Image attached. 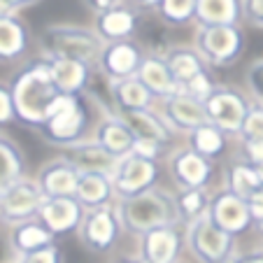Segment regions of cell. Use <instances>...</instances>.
Wrapping results in <instances>:
<instances>
[{"label": "cell", "instance_id": "22", "mask_svg": "<svg viewBox=\"0 0 263 263\" xmlns=\"http://www.w3.org/2000/svg\"><path fill=\"white\" fill-rule=\"evenodd\" d=\"M63 156L74 165V168L80 170V173H105V175H109V177H112L117 163H119V159L107 154L93 138L65 149Z\"/></svg>", "mask_w": 263, "mask_h": 263}, {"label": "cell", "instance_id": "10", "mask_svg": "<svg viewBox=\"0 0 263 263\" xmlns=\"http://www.w3.org/2000/svg\"><path fill=\"white\" fill-rule=\"evenodd\" d=\"M121 231L124 229H121L119 214L109 205L100 210H86L77 238L91 254H105L119 242Z\"/></svg>", "mask_w": 263, "mask_h": 263}, {"label": "cell", "instance_id": "48", "mask_svg": "<svg viewBox=\"0 0 263 263\" xmlns=\"http://www.w3.org/2000/svg\"><path fill=\"white\" fill-rule=\"evenodd\" d=\"M177 263H184V261H177Z\"/></svg>", "mask_w": 263, "mask_h": 263}, {"label": "cell", "instance_id": "36", "mask_svg": "<svg viewBox=\"0 0 263 263\" xmlns=\"http://www.w3.org/2000/svg\"><path fill=\"white\" fill-rule=\"evenodd\" d=\"M217 84H219V82L214 80L212 72H210V68H208V70H203L200 74H196L194 80L184 86L182 91H184V93H189V96H194V98L200 100V103H205V98H208V96L217 89Z\"/></svg>", "mask_w": 263, "mask_h": 263}, {"label": "cell", "instance_id": "40", "mask_svg": "<svg viewBox=\"0 0 263 263\" xmlns=\"http://www.w3.org/2000/svg\"><path fill=\"white\" fill-rule=\"evenodd\" d=\"M242 154L249 165L263 170V140H242Z\"/></svg>", "mask_w": 263, "mask_h": 263}, {"label": "cell", "instance_id": "32", "mask_svg": "<svg viewBox=\"0 0 263 263\" xmlns=\"http://www.w3.org/2000/svg\"><path fill=\"white\" fill-rule=\"evenodd\" d=\"M226 144H229V138L221 133V130L217 128V126L208 124V126H200V128H196L194 133L186 135V147L194 149L198 156H203V159L208 161H217L223 156V152H226Z\"/></svg>", "mask_w": 263, "mask_h": 263}, {"label": "cell", "instance_id": "23", "mask_svg": "<svg viewBox=\"0 0 263 263\" xmlns=\"http://www.w3.org/2000/svg\"><path fill=\"white\" fill-rule=\"evenodd\" d=\"M124 124L133 130L135 140H147L159 147L173 142V128L165 124V119L156 112V109H140V112H126L119 115Z\"/></svg>", "mask_w": 263, "mask_h": 263}, {"label": "cell", "instance_id": "1", "mask_svg": "<svg viewBox=\"0 0 263 263\" xmlns=\"http://www.w3.org/2000/svg\"><path fill=\"white\" fill-rule=\"evenodd\" d=\"M10 93L14 103L16 121L28 128L40 130L42 124L47 121L49 109L59 100V89L49 72L47 59H35L30 63L21 65L10 80Z\"/></svg>", "mask_w": 263, "mask_h": 263}, {"label": "cell", "instance_id": "45", "mask_svg": "<svg viewBox=\"0 0 263 263\" xmlns=\"http://www.w3.org/2000/svg\"><path fill=\"white\" fill-rule=\"evenodd\" d=\"M229 263H263V252H245V254H233Z\"/></svg>", "mask_w": 263, "mask_h": 263}, {"label": "cell", "instance_id": "19", "mask_svg": "<svg viewBox=\"0 0 263 263\" xmlns=\"http://www.w3.org/2000/svg\"><path fill=\"white\" fill-rule=\"evenodd\" d=\"M77 179H80V170L65 156H56L40 168L35 184L40 186L45 198H63V196H74Z\"/></svg>", "mask_w": 263, "mask_h": 263}, {"label": "cell", "instance_id": "29", "mask_svg": "<svg viewBox=\"0 0 263 263\" xmlns=\"http://www.w3.org/2000/svg\"><path fill=\"white\" fill-rule=\"evenodd\" d=\"M263 186V170L249 165L245 159L231 161L229 170H226V184L223 189H229L231 194H235L238 198H249L254 191H258Z\"/></svg>", "mask_w": 263, "mask_h": 263}, {"label": "cell", "instance_id": "20", "mask_svg": "<svg viewBox=\"0 0 263 263\" xmlns=\"http://www.w3.org/2000/svg\"><path fill=\"white\" fill-rule=\"evenodd\" d=\"M91 138H93L107 154L115 156V159L128 156L130 152H133V144H135L133 130L124 124V119H121L119 115H105L103 119L96 124Z\"/></svg>", "mask_w": 263, "mask_h": 263}, {"label": "cell", "instance_id": "38", "mask_svg": "<svg viewBox=\"0 0 263 263\" xmlns=\"http://www.w3.org/2000/svg\"><path fill=\"white\" fill-rule=\"evenodd\" d=\"M16 263H63V249L56 242H51L42 249H35V252L26 254V256H19Z\"/></svg>", "mask_w": 263, "mask_h": 263}, {"label": "cell", "instance_id": "13", "mask_svg": "<svg viewBox=\"0 0 263 263\" xmlns=\"http://www.w3.org/2000/svg\"><path fill=\"white\" fill-rule=\"evenodd\" d=\"M208 217L214 226H219L233 238L254 226V219L247 210V203L242 198H238L235 194H231L229 189H219L217 194L210 196Z\"/></svg>", "mask_w": 263, "mask_h": 263}, {"label": "cell", "instance_id": "26", "mask_svg": "<svg viewBox=\"0 0 263 263\" xmlns=\"http://www.w3.org/2000/svg\"><path fill=\"white\" fill-rule=\"evenodd\" d=\"M7 242H10V249L19 256H26V254L35 252V249H42L47 245L56 242V238L49 233L40 223V219H30V221L16 223L10 229V235H7Z\"/></svg>", "mask_w": 263, "mask_h": 263}, {"label": "cell", "instance_id": "9", "mask_svg": "<svg viewBox=\"0 0 263 263\" xmlns=\"http://www.w3.org/2000/svg\"><path fill=\"white\" fill-rule=\"evenodd\" d=\"M159 182V163L142 159L138 154H128L119 159L115 173H112V186L119 200L135 198L144 191L154 189Z\"/></svg>", "mask_w": 263, "mask_h": 263}, {"label": "cell", "instance_id": "28", "mask_svg": "<svg viewBox=\"0 0 263 263\" xmlns=\"http://www.w3.org/2000/svg\"><path fill=\"white\" fill-rule=\"evenodd\" d=\"M109 93H112V100H115V107L119 109V115L152 109V105H154V96L144 89V84L138 77L109 84Z\"/></svg>", "mask_w": 263, "mask_h": 263}, {"label": "cell", "instance_id": "49", "mask_svg": "<svg viewBox=\"0 0 263 263\" xmlns=\"http://www.w3.org/2000/svg\"><path fill=\"white\" fill-rule=\"evenodd\" d=\"M0 223H3V219H0Z\"/></svg>", "mask_w": 263, "mask_h": 263}, {"label": "cell", "instance_id": "35", "mask_svg": "<svg viewBox=\"0 0 263 263\" xmlns=\"http://www.w3.org/2000/svg\"><path fill=\"white\" fill-rule=\"evenodd\" d=\"M245 86L256 105H263V56L252 61L245 72Z\"/></svg>", "mask_w": 263, "mask_h": 263}, {"label": "cell", "instance_id": "43", "mask_svg": "<svg viewBox=\"0 0 263 263\" xmlns=\"http://www.w3.org/2000/svg\"><path fill=\"white\" fill-rule=\"evenodd\" d=\"M245 203H247V210H249V214H252L254 223L263 221V186L258 191H254L249 198H245Z\"/></svg>", "mask_w": 263, "mask_h": 263}, {"label": "cell", "instance_id": "30", "mask_svg": "<svg viewBox=\"0 0 263 263\" xmlns=\"http://www.w3.org/2000/svg\"><path fill=\"white\" fill-rule=\"evenodd\" d=\"M26 177V156L21 147L0 130V191Z\"/></svg>", "mask_w": 263, "mask_h": 263}, {"label": "cell", "instance_id": "16", "mask_svg": "<svg viewBox=\"0 0 263 263\" xmlns=\"http://www.w3.org/2000/svg\"><path fill=\"white\" fill-rule=\"evenodd\" d=\"M161 117L173 128V133L179 130L184 135H189L200 126L210 124L205 105L200 100H196L194 96L184 93V91H177L175 96H170L168 100L161 103Z\"/></svg>", "mask_w": 263, "mask_h": 263}, {"label": "cell", "instance_id": "42", "mask_svg": "<svg viewBox=\"0 0 263 263\" xmlns=\"http://www.w3.org/2000/svg\"><path fill=\"white\" fill-rule=\"evenodd\" d=\"M161 152H163V147H159V144L147 142V140H135L133 152H130V154H138V156H142V159L156 161V159H159Z\"/></svg>", "mask_w": 263, "mask_h": 263}, {"label": "cell", "instance_id": "21", "mask_svg": "<svg viewBox=\"0 0 263 263\" xmlns=\"http://www.w3.org/2000/svg\"><path fill=\"white\" fill-rule=\"evenodd\" d=\"M138 80L144 84V89L154 96V100H168L170 96H175L179 89V84L175 82V77L170 74V68L165 63V56L161 54H147L138 70Z\"/></svg>", "mask_w": 263, "mask_h": 263}, {"label": "cell", "instance_id": "44", "mask_svg": "<svg viewBox=\"0 0 263 263\" xmlns=\"http://www.w3.org/2000/svg\"><path fill=\"white\" fill-rule=\"evenodd\" d=\"M28 3H19V0H0V19H5V16H19V12Z\"/></svg>", "mask_w": 263, "mask_h": 263}, {"label": "cell", "instance_id": "4", "mask_svg": "<svg viewBox=\"0 0 263 263\" xmlns=\"http://www.w3.org/2000/svg\"><path fill=\"white\" fill-rule=\"evenodd\" d=\"M42 59H74L96 68L103 42L93 28L80 24H51L42 30Z\"/></svg>", "mask_w": 263, "mask_h": 263}, {"label": "cell", "instance_id": "47", "mask_svg": "<svg viewBox=\"0 0 263 263\" xmlns=\"http://www.w3.org/2000/svg\"><path fill=\"white\" fill-rule=\"evenodd\" d=\"M254 226H256V231H258V233H261V238H263V221H256V223H254Z\"/></svg>", "mask_w": 263, "mask_h": 263}, {"label": "cell", "instance_id": "11", "mask_svg": "<svg viewBox=\"0 0 263 263\" xmlns=\"http://www.w3.org/2000/svg\"><path fill=\"white\" fill-rule=\"evenodd\" d=\"M42 200L45 196H42L40 186L35 184V179L24 177L12 186H7L5 191H0V219L10 226L37 219Z\"/></svg>", "mask_w": 263, "mask_h": 263}, {"label": "cell", "instance_id": "25", "mask_svg": "<svg viewBox=\"0 0 263 263\" xmlns=\"http://www.w3.org/2000/svg\"><path fill=\"white\" fill-rule=\"evenodd\" d=\"M198 28L208 26H240L242 7L238 0H196V19Z\"/></svg>", "mask_w": 263, "mask_h": 263}, {"label": "cell", "instance_id": "14", "mask_svg": "<svg viewBox=\"0 0 263 263\" xmlns=\"http://www.w3.org/2000/svg\"><path fill=\"white\" fill-rule=\"evenodd\" d=\"M168 170L173 182L179 186V191H194V189H205L212 179L214 163L203 156H198L194 149L182 147L173 152L168 159Z\"/></svg>", "mask_w": 263, "mask_h": 263}, {"label": "cell", "instance_id": "6", "mask_svg": "<svg viewBox=\"0 0 263 263\" xmlns=\"http://www.w3.org/2000/svg\"><path fill=\"white\" fill-rule=\"evenodd\" d=\"M205 112L212 126H217L226 138H240L245 126V117H247L249 98L240 89L231 84H217V89L205 98Z\"/></svg>", "mask_w": 263, "mask_h": 263}, {"label": "cell", "instance_id": "37", "mask_svg": "<svg viewBox=\"0 0 263 263\" xmlns=\"http://www.w3.org/2000/svg\"><path fill=\"white\" fill-rule=\"evenodd\" d=\"M240 138L242 140H263V105L252 103L247 117H245V126H242Z\"/></svg>", "mask_w": 263, "mask_h": 263}, {"label": "cell", "instance_id": "12", "mask_svg": "<svg viewBox=\"0 0 263 263\" xmlns=\"http://www.w3.org/2000/svg\"><path fill=\"white\" fill-rule=\"evenodd\" d=\"M144 61V51L138 42L126 40V42H112L105 45L98 56L96 70L103 74L109 84L121 80H130L138 77V70Z\"/></svg>", "mask_w": 263, "mask_h": 263}, {"label": "cell", "instance_id": "7", "mask_svg": "<svg viewBox=\"0 0 263 263\" xmlns=\"http://www.w3.org/2000/svg\"><path fill=\"white\" fill-rule=\"evenodd\" d=\"M186 249L198 263H229L233 258L235 238L210 221V217L196 219L186 226Z\"/></svg>", "mask_w": 263, "mask_h": 263}, {"label": "cell", "instance_id": "18", "mask_svg": "<svg viewBox=\"0 0 263 263\" xmlns=\"http://www.w3.org/2000/svg\"><path fill=\"white\" fill-rule=\"evenodd\" d=\"M49 72L61 96H86L93 82L96 68L74 59H47Z\"/></svg>", "mask_w": 263, "mask_h": 263}, {"label": "cell", "instance_id": "27", "mask_svg": "<svg viewBox=\"0 0 263 263\" xmlns=\"http://www.w3.org/2000/svg\"><path fill=\"white\" fill-rule=\"evenodd\" d=\"M30 45L28 26L19 16L0 19V63H14L26 54Z\"/></svg>", "mask_w": 263, "mask_h": 263}, {"label": "cell", "instance_id": "34", "mask_svg": "<svg viewBox=\"0 0 263 263\" xmlns=\"http://www.w3.org/2000/svg\"><path fill=\"white\" fill-rule=\"evenodd\" d=\"M175 203H177V210H179L182 221H186V226H189L191 221H196V219H200V217L208 214L210 196H208V191L205 189L179 191V194L175 196Z\"/></svg>", "mask_w": 263, "mask_h": 263}, {"label": "cell", "instance_id": "39", "mask_svg": "<svg viewBox=\"0 0 263 263\" xmlns=\"http://www.w3.org/2000/svg\"><path fill=\"white\" fill-rule=\"evenodd\" d=\"M242 21L252 28L263 30V0H242Z\"/></svg>", "mask_w": 263, "mask_h": 263}, {"label": "cell", "instance_id": "5", "mask_svg": "<svg viewBox=\"0 0 263 263\" xmlns=\"http://www.w3.org/2000/svg\"><path fill=\"white\" fill-rule=\"evenodd\" d=\"M245 30L242 26H208L196 28L194 49L208 68H231L238 63L245 51Z\"/></svg>", "mask_w": 263, "mask_h": 263}, {"label": "cell", "instance_id": "17", "mask_svg": "<svg viewBox=\"0 0 263 263\" xmlns=\"http://www.w3.org/2000/svg\"><path fill=\"white\" fill-rule=\"evenodd\" d=\"M186 247V235L177 226H163L140 235V261L144 263H177L182 249Z\"/></svg>", "mask_w": 263, "mask_h": 263}, {"label": "cell", "instance_id": "31", "mask_svg": "<svg viewBox=\"0 0 263 263\" xmlns=\"http://www.w3.org/2000/svg\"><path fill=\"white\" fill-rule=\"evenodd\" d=\"M165 63L170 68V74L175 77V82L179 84V89L189 84L196 74H200L203 70H208L205 61L196 54L194 47H173L165 54Z\"/></svg>", "mask_w": 263, "mask_h": 263}, {"label": "cell", "instance_id": "24", "mask_svg": "<svg viewBox=\"0 0 263 263\" xmlns=\"http://www.w3.org/2000/svg\"><path fill=\"white\" fill-rule=\"evenodd\" d=\"M74 198H77V203L84 210L109 208V203L115 198L112 177L105 173H80Z\"/></svg>", "mask_w": 263, "mask_h": 263}, {"label": "cell", "instance_id": "33", "mask_svg": "<svg viewBox=\"0 0 263 263\" xmlns=\"http://www.w3.org/2000/svg\"><path fill=\"white\" fill-rule=\"evenodd\" d=\"M156 16L163 21V26L182 28L196 19V0H154L147 3Z\"/></svg>", "mask_w": 263, "mask_h": 263}, {"label": "cell", "instance_id": "8", "mask_svg": "<svg viewBox=\"0 0 263 263\" xmlns=\"http://www.w3.org/2000/svg\"><path fill=\"white\" fill-rule=\"evenodd\" d=\"M93 10V30L103 45L130 40L140 24L138 3H115V0H98L91 3Z\"/></svg>", "mask_w": 263, "mask_h": 263}, {"label": "cell", "instance_id": "46", "mask_svg": "<svg viewBox=\"0 0 263 263\" xmlns=\"http://www.w3.org/2000/svg\"><path fill=\"white\" fill-rule=\"evenodd\" d=\"M115 263H144V261H140V256H138V258H133V256H121V258H117Z\"/></svg>", "mask_w": 263, "mask_h": 263}, {"label": "cell", "instance_id": "2", "mask_svg": "<svg viewBox=\"0 0 263 263\" xmlns=\"http://www.w3.org/2000/svg\"><path fill=\"white\" fill-rule=\"evenodd\" d=\"M115 210L119 214L121 229L138 235V238L154 229L177 226L182 221L175 196H170L161 186H154V189L144 191V194L135 196V198L119 200V205Z\"/></svg>", "mask_w": 263, "mask_h": 263}, {"label": "cell", "instance_id": "15", "mask_svg": "<svg viewBox=\"0 0 263 263\" xmlns=\"http://www.w3.org/2000/svg\"><path fill=\"white\" fill-rule=\"evenodd\" d=\"M86 210L77 203L74 196H63V198H45L37 210V219L40 223L49 231L54 238L61 235L77 233L82 226Z\"/></svg>", "mask_w": 263, "mask_h": 263}, {"label": "cell", "instance_id": "3", "mask_svg": "<svg viewBox=\"0 0 263 263\" xmlns=\"http://www.w3.org/2000/svg\"><path fill=\"white\" fill-rule=\"evenodd\" d=\"M89 130L91 107L86 103V96H59V100L47 115V121L37 133L42 135L47 144L70 149L89 140Z\"/></svg>", "mask_w": 263, "mask_h": 263}, {"label": "cell", "instance_id": "41", "mask_svg": "<svg viewBox=\"0 0 263 263\" xmlns=\"http://www.w3.org/2000/svg\"><path fill=\"white\" fill-rule=\"evenodd\" d=\"M16 121L14 115V103H12V93L7 84H0V126H7Z\"/></svg>", "mask_w": 263, "mask_h": 263}]
</instances>
